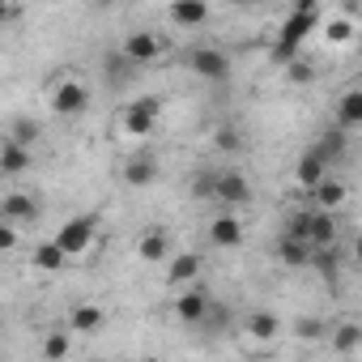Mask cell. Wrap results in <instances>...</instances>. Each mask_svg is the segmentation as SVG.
I'll list each match as a JSON object with an SVG mask.
<instances>
[{
	"label": "cell",
	"instance_id": "6da1fadb",
	"mask_svg": "<svg viewBox=\"0 0 362 362\" xmlns=\"http://www.w3.org/2000/svg\"><path fill=\"white\" fill-rule=\"evenodd\" d=\"M315 22H320V5H315V0H298V5L290 9V18H286L281 30H277V43H273V60H277L281 69H290L294 60H303L298 52H303L307 35L315 30Z\"/></svg>",
	"mask_w": 362,
	"mask_h": 362
},
{
	"label": "cell",
	"instance_id": "7a4b0ae2",
	"mask_svg": "<svg viewBox=\"0 0 362 362\" xmlns=\"http://www.w3.org/2000/svg\"><path fill=\"white\" fill-rule=\"evenodd\" d=\"M94 235H98V214H77L56 230V243L64 247V256H81L94 243Z\"/></svg>",
	"mask_w": 362,
	"mask_h": 362
},
{
	"label": "cell",
	"instance_id": "3957f363",
	"mask_svg": "<svg viewBox=\"0 0 362 362\" xmlns=\"http://www.w3.org/2000/svg\"><path fill=\"white\" fill-rule=\"evenodd\" d=\"M158 111H162V98H153V94H145V98L128 103V111H124V128H128V136H149V132H153Z\"/></svg>",
	"mask_w": 362,
	"mask_h": 362
},
{
	"label": "cell",
	"instance_id": "277c9868",
	"mask_svg": "<svg viewBox=\"0 0 362 362\" xmlns=\"http://www.w3.org/2000/svg\"><path fill=\"white\" fill-rule=\"evenodd\" d=\"M170 307H175V315L184 320V324L201 328V324H205V315H209V307H214V298H209V290H205V286H192L188 294H179Z\"/></svg>",
	"mask_w": 362,
	"mask_h": 362
},
{
	"label": "cell",
	"instance_id": "5b68a950",
	"mask_svg": "<svg viewBox=\"0 0 362 362\" xmlns=\"http://www.w3.org/2000/svg\"><path fill=\"white\" fill-rule=\"evenodd\" d=\"M188 64H192V73L205 77V81H226V77H230V56L218 52V47H197V52L188 56Z\"/></svg>",
	"mask_w": 362,
	"mask_h": 362
},
{
	"label": "cell",
	"instance_id": "8992f818",
	"mask_svg": "<svg viewBox=\"0 0 362 362\" xmlns=\"http://www.w3.org/2000/svg\"><path fill=\"white\" fill-rule=\"evenodd\" d=\"M136 69H145V64H153L158 56H162V39L153 35V30H136V35H128L124 39V47H119Z\"/></svg>",
	"mask_w": 362,
	"mask_h": 362
},
{
	"label": "cell",
	"instance_id": "52a82bcc",
	"mask_svg": "<svg viewBox=\"0 0 362 362\" xmlns=\"http://www.w3.org/2000/svg\"><path fill=\"white\" fill-rule=\"evenodd\" d=\"M86 107H90V90L81 81H60L52 90V111L56 115H81Z\"/></svg>",
	"mask_w": 362,
	"mask_h": 362
},
{
	"label": "cell",
	"instance_id": "ba28073f",
	"mask_svg": "<svg viewBox=\"0 0 362 362\" xmlns=\"http://www.w3.org/2000/svg\"><path fill=\"white\" fill-rule=\"evenodd\" d=\"M218 205H252V184L243 170H222L218 179Z\"/></svg>",
	"mask_w": 362,
	"mask_h": 362
},
{
	"label": "cell",
	"instance_id": "9c48e42d",
	"mask_svg": "<svg viewBox=\"0 0 362 362\" xmlns=\"http://www.w3.org/2000/svg\"><path fill=\"white\" fill-rule=\"evenodd\" d=\"M136 256H141L145 264H162V260L170 256V230H166V226H149V230L136 239Z\"/></svg>",
	"mask_w": 362,
	"mask_h": 362
},
{
	"label": "cell",
	"instance_id": "30bf717a",
	"mask_svg": "<svg viewBox=\"0 0 362 362\" xmlns=\"http://www.w3.org/2000/svg\"><path fill=\"white\" fill-rule=\"evenodd\" d=\"M294 179H298V184H303L307 192H315V188L324 184V179H328V162H324L315 149H307V153L298 158V166H294Z\"/></svg>",
	"mask_w": 362,
	"mask_h": 362
},
{
	"label": "cell",
	"instance_id": "8fae6325",
	"mask_svg": "<svg viewBox=\"0 0 362 362\" xmlns=\"http://www.w3.org/2000/svg\"><path fill=\"white\" fill-rule=\"evenodd\" d=\"M170 22L184 26V30H197V26L209 22V5H205V0H175V5H170Z\"/></svg>",
	"mask_w": 362,
	"mask_h": 362
},
{
	"label": "cell",
	"instance_id": "7c38bea8",
	"mask_svg": "<svg viewBox=\"0 0 362 362\" xmlns=\"http://www.w3.org/2000/svg\"><path fill=\"white\" fill-rule=\"evenodd\" d=\"M209 243H214V247H239V243H243V222H239L235 214L214 218V222H209Z\"/></svg>",
	"mask_w": 362,
	"mask_h": 362
},
{
	"label": "cell",
	"instance_id": "4fadbf2b",
	"mask_svg": "<svg viewBox=\"0 0 362 362\" xmlns=\"http://www.w3.org/2000/svg\"><path fill=\"white\" fill-rule=\"evenodd\" d=\"M277 260H281L286 269H307V264L315 260V247H311V243H303V239L281 235V239H277Z\"/></svg>",
	"mask_w": 362,
	"mask_h": 362
},
{
	"label": "cell",
	"instance_id": "5bb4252c",
	"mask_svg": "<svg viewBox=\"0 0 362 362\" xmlns=\"http://www.w3.org/2000/svg\"><path fill=\"white\" fill-rule=\"evenodd\" d=\"M0 214L9 218V226H13V222H35V218H39V197H26V192H9L5 201H0Z\"/></svg>",
	"mask_w": 362,
	"mask_h": 362
},
{
	"label": "cell",
	"instance_id": "9a60e30c",
	"mask_svg": "<svg viewBox=\"0 0 362 362\" xmlns=\"http://www.w3.org/2000/svg\"><path fill=\"white\" fill-rule=\"evenodd\" d=\"M197 273H201V256L197 252H179V256H170L166 281L170 286H188V281H197Z\"/></svg>",
	"mask_w": 362,
	"mask_h": 362
},
{
	"label": "cell",
	"instance_id": "2e32d148",
	"mask_svg": "<svg viewBox=\"0 0 362 362\" xmlns=\"http://www.w3.org/2000/svg\"><path fill=\"white\" fill-rule=\"evenodd\" d=\"M337 218L332 214H324V209H315V218H311V247L315 252H328V247H337Z\"/></svg>",
	"mask_w": 362,
	"mask_h": 362
},
{
	"label": "cell",
	"instance_id": "e0dca14e",
	"mask_svg": "<svg viewBox=\"0 0 362 362\" xmlns=\"http://www.w3.org/2000/svg\"><path fill=\"white\" fill-rule=\"evenodd\" d=\"M337 128L349 132V128H362V90H345L341 103H337Z\"/></svg>",
	"mask_w": 362,
	"mask_h": 362
},
{
	"label": "cell",
	"instance_id": "ac0fdd59",
	"mask_svg": "<svg viewBox=\"0 0 362 362\" xmlns=\"http://www.w3.org/2000/svg\"><path fill=\"white\" fill-rule=\"evenodd\" d=\"M30 264H35L39 273H60V269L69 264V256H64V247H60L56 239H47V243H39V247H35Z\"/></svg>",
	"mask_w": 362,
	"mask_h": 362
},
{
	"label": "cell",
	"instance_id": "d6986e66",
	"mask_svg": "<svg viewBox=\"0 0 362 362\" xmlns=\"http://www.w3.org/2000/svg\"><path fill=\"white\" fill-rule=\"evenodd\" d=\"M22 170H30V149L26 145H13V141H5L0 145V175H22Z\"/></svg>",
	"mask_w": 362,
	"mask_h": 362
},
{
	"label": "cell",
	"instance_id": "ffe728a7",
	"mask_svg": "<svg viewBox=\"0 0 362 362\" xmlns=\"http://www.w3.org/2000/svg\"><path fill=\"white\" fill-rule=\"evenodd\" d=\"M158 179V162L153 158H128L124 162V184L128 188H145V184H153Z\"/></svg>",
	"mask_w": 362,
	"mask_h": 362
},
{
	"label": "cell",
	"instance_id": "44dd1931",
	"mask_svg": "<svg viewBox=\"0 0 362 362\" xmlns=\"http://www.w3.org/2000/svg\"><path fill=\"white\" fill-rule=\"evenodd\" d=\"M243 328H247L252 341H273V337L281 332V320H277L273 311H252V315L243 320Z\"/></svg>",
	"mask_w": 362,
	"mask_h": 362
},
{
	"label": "cell",
	"instance_id": "7402d4cb",
	"mask_svg": "<svg viewBox=\"0 0 362 362\" xmlns=\"http://www.w3.org/2000/svg\"><path fill=\"white\" fill-rule=\"evenodd\" d=\"M345 145H349V141H345V132L332 124L328 132H320V141H315V153H320V158L332 166V162H341V158H345Z\"/></svg>",
	"mask_w": 362,
	"mask_h": 362
},
{
	"label": "cell",
	"instance_id": "603a6c76",
	"mask_svg": "<svg viewBox=\"0 0 362 362\" xmlns=\"http://www.w3.org/2000/svg\"><path fill=\"white\" fill-rule=\"evenodd\" d=\"M103 307H94V303H81V307H73V315H69V332H98L103 328Z\"/></svg>",
	"mask_w": 362,
	"mask_h": 362
},
{
	"label": "cell",
	"instance_id": "cb8c5ba5",
	"mask_svg": "<svg viewBox=\"0 0 362 362\" xmlns=\"http://www.w3.org/2000/svg\"><path fill=\"white\" fill-rule=\"evenodd\" d=\"M103 73H107V81H111V86H124V81L136 73V64H132L124 52H107V56H103Z\"/></svg>",
	"mask_w": 362,
	"mask_h": 362
},
{
	"label": "cell",
	"instance_id": "d4e9b609",
	"mask_svg": "<svg viewBox=\"0 0 362 362\" xmlns=\"http://www.w3.org/2000/svg\"><path fill=\"white\" fill-rule=\"evenodd\" d=\"M311 197H315V205H320L324 214H332V209H337V205L345 201V184H341V179H332V175H328V179H324V184H320V188H315Z\"/></svg>",
	"mask_w": 362,
	"mask_h": 362
},
{
	"label": "cell",
	"instance_id": "484cf974",
	"mask_svg": "<svg viewBox=\"0 0 362 362\" xmlns=\"http://www.w3.org/2000/svg\"><path fill=\"white\" fill-rule=\"evenodd\" d=\"M218 179H222V170L201 166L197 179H192V197H197V201H218Z\"/></svg>",
	"mask_w": 362,
	"mask_h": 362
},
{
	"label": "cell",
	"instance_id": "4316f807",
	"mask_svg": "<svg viewBox=\"0 0 362 362\" xmlns=\"http://www.w3.org/2000/svg\"><path fill=\"white\" fill-rule=\"evenodd\" d=\"M226 324H230V307H222V303H214V307H209V315H205V324H201V332H205V341H214V337H222V332H226Z\"/></svg>",
	"mask_w": 362,
	"mask_h": 362
},
{
	"label": "cell",
	"instance_id": "83f0119b",
	"mask_svg": "<svg viewBox=\"0 0 362 362\" xmlns=\"http://www.w3.org/2000/svg\"><path fill=\"white\" fill-rule=\"evenodd\" d=\"M362 345V324H341L337 332H332V349L337 354H354Z\"/></svg>",
	"mask_w": 362,
	"mask_h": 362
},
{
	"label": "cell",
	"instance_id": "f1b7e54d",
	"mask_svg": "<svg viewBox=\"0 0 362 362\" xmlns=\"http://www.w3.org/2000/svg\"><path fill=\"white\" fill-rule=\"evenodd\" d=\"M69 345H73L69 332H47V337H43V358H47V362H64V358H69Z\"/></svg>",
	"mask_w": 362,
	"mask_h": 362
},
{
	"label": "cell",
	"instance_id": "f546056e",
	"mask_svg": "<svg viewBox=\"0 0 362 362\" xmlns=\"http://www.w3.org/2000/svg\"><path fill=\"white\" fill-rule=\"evenodd\" d=\"M311 218H315V209H298V214L286 222V235H290V239H303V243H311Z\"/></svg>",
	"mask_w": 362,
	"mask_h": 362
},
{
	"label": "cell",
	"instance_id": "4dcf8cb0",
	"mask_svg": "<svg viewBox=\"0 0 362 362\" xmlns=\"http://www.w3.org/2000/svg\"><path fill=\"white\" fill-rule=\"evenodd\" d=\"M286 77H290L294 86H311V81H315V64H311V60H294V64L286 69Z\"/></svg>",
	"mask_w": 362,
	"mask_h": 362
},
{
	"label": "cell",
	"instance_id": "1f68e13d",
	"mask_svg": "<svg viewBox=\"0 0 362 362\" xmlns=\"http://www.w3.org/2000/svg\"><path fill=\"white\" fill-rule=\"evenodd\" d=\"M218 149L239 153V149H243V132H239V128H230V124H222V128H218Z\"/></svg>",
	"mask_w": 362,
	"mask_h": 362
},
{
	"label": "cell",
	"instance_id": "d6a6232c",
	"mask_svg": "<svg viewBox=\"0 0 362 362\" xmlns=\"http://www.w3.org/2000/svg\"><path fill=\"white\" fill-rule=\"evenodd\" d=\"M311 264L324 273V281H328V286H337V252H332V247H328V252H315V260H311Z\"/></svg>",
	"mask_w": 362,
	"mask_h": 362
},
{
	"label": "cell",
	"instance_id": "836d02e7",
	"mask_svg": "<svg viewBox=\"0 0 362 362\" xmlns=\"http://www.w3.org/2000/svg\"><path fill=\"white\" fill-rule=\"evenodd\" d=\"M35 136H39L35 119H18V124H13V132H9V141H13V145H26V149H30V141H35Z\"/></svg>",
	"mask_w": 362,
	"mask_h": 362
},
{
	"label": "cell",
	"instance_id": "e575fe53",
	"mask_svg": "<svg viewBox=\"0 0 362 362\" xmlns=\"http://www.w3.org/2000/svg\"><path fill=\"white\" fill-rule=\"evenodd\" d=\"M294 332H298V341H320V337H324V324H320V320H307V315H303V320L294 324Z\"/></svg>",
	"mask_w": 362,
	"mask_h": 362
},
{
	"label": "cell",
	"instance_id": "d590c367",
	"mask_svg": "<svg viewBox=\"0 0 362 362\" xmlns=\"http://www.w3.org/2000/svg\"><path fill=\"white\" fill-rule=\"evenodd\" d=\"M349 35H354V26H349V22H341V18H337V22L328 26V39H332V43H345Z\"/></svg>",
	"mask_w": 362,
	"mask_h": 362
},
{
	"label": "cell",
	"instance_id": "8d00e7d4",
	"mask_svg": "<svg viewBox=\"0 0 362 362\" xmlns=\"http://www.w3.org/2000/svg\"><path fill=\"white\" fill-rule=\"evenodd\" d=\"M0 247H5V252L18 247V230H13V226H0Z\"/></svg>",
	"mask_w": 362,
	"mask_h": 362
},
{
	"label": "cell",
	"instance_id": "74e56055",
	"mask_svg": "<svg viewBox=\"0 0 362 362\" xmlns=\"http://www.w3.org/2000/svg\"><path fill=\"white\" fill-rule=\"evenodd\" d=\"M354 260L362 264V235H354Z\"/></svg>",
	"mask_w": 362,
	"mask_h": 362
}]
</instances>
